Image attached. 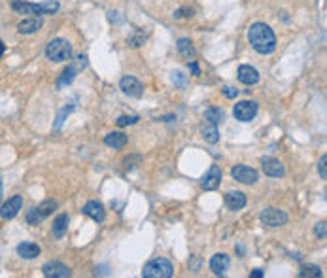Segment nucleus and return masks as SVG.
Instances as JSON below:
<instances>
[{"label":"nucleus","mask_w":327,"mask_h":278,"mask_svg":"<svg viewBox=\"0 0 327 278\" xmlns=\"http://www.w3.org/2000/svg\"><path fill=\"white\" fill-rule=\"evenodd\" d=\"M248 40L252 47L261 55H270L276 49V36L265 23H254L248 30Z\"/></svg>","instance_id":"1"},{"label":"nucleus","mask_w":327,"mask_h":278,"mask_svg":"<svg viewBox=\"0 0 327 278\" xmlns=\"http://www.w3.org/2000/svg\"><path fill=\"white\" fill-rule=\"evenodd\" d=\"M174 273V265L165 259V257H155L152 261H148L142 271L144 278H171Z\"/></svg>","instance_id":"2"},{"label":"nucleus","mask_w":327,"mask_h":278,"mask_svg":"<svg viewBox=\"0 0 327 278\" xmlns=\"http://www.w3.org/2000/svg\"><path fill=\"white\" fill-rule=\"evenodd\" d=\"M45 57L53 63H65L72 59V45L70 42L63 40V38H55L51 40L47 47H45Z\"/></svg>","instance_id":"3"},{"label":"nucleus","mask_w":327,"mask_h":278,"mask_svg":"<svg viewBox=\"0 0 327 278\" xmlns=\"http://www.w3.org/2000/svg\"><path fill=\"white\" fill-rule=\"evenodd\" d=\"M231 176L240 182V184H246V186H254L257 180H259V174H257L256 169L248 167V165H235L231 169Z\"/></svg>","instance_id":"4"},{"label":"nucleus","mask_w":327,"mask_h":278,"mask_svg":"<svg viewBox=\"0 0 327 278\" xmlns=\"http://www.w3.org/2000/svg\"><path fill=\"white\" fill-rule=\"evenodd\" d=\"M259 220L267 227H280V225L287 223V214H285L284 210H280V208H265L261 212Z\"/></svg>","instance_id":"5"},{"label":"nucleus","mask_w":327,"mask_h":278,"mask_svg":"<svg viewBox=\"0 0 327 278\" xmlns=\"http://www.w3.org/2000/svg\"><path fill=\"white\" fill-rule=\"evenodd\" d=\"M233 116L237 117L239 121H252L254 117L257 116V103L254 101H242V103H237L235 108H233Z\"/></svg>","instance_id":"6"},{"label":"nucleus","mask_w":327,"mask_h":278,"mask_svg":"<svg viewBox=\"0 0 327 278\" xmlns=\"http://www.w3.org/2000/svg\"><path fill=\"white\" fill-rule=\"evenodd\" d=\"M86 66H87V57L86 55H78V57H76V63L70 64V66L63 72V76L57 80V87H63V86L70 84L72 80H74V76H76V72H80V70L86 68Z\"/></svg>","instance_id":"7"},{"label":"nucleus","mask_w":327,"mask_h":278,"mask_svg":"<svg viewBox=\"0 0 327 278\" xmlns=\"http://www.w3.org/2000/svg\"><path fill=\"white\" fill-rule=\"evenodd\" d=\"M42 273L44 277L47 278H68L72 275V271L63 265L61 261H47V263L42 267Z\"/></svg>","instance_id":"8"},{"label":"nucleus","mask_w":327,"mask_h":278,"mask_svg":"<svg viewBox=\"0 0 327 278\" xmlns=\"http://www.w3.org/2000/svg\"><path fill=\"white\" fill-rule=\"evenodd\" d=\"M23 208V197L21 195H14L12 199H8L4 205H2V220H14L15 216L19 214V210Z\"/></svg>","instance_id":"9"},{"label":"nucleus","mask_w":327,"mask_h":278,"mask_svg":"<svg viewBox=\"0 0 327 278\" xmlns=\"http://www.w3.org/2000/svg\"><path fill=\"white\" fill-rule=\"evenodd\" d=\"M119 89H121L127 97H134V99L140 97L144 91L142 84H140L136 78H132V76H123L121 82H119Z\"/></svg>","instance_id":"10"},{"label":"nucleus","mask_w":327,"mask_h":278,"mask_svg":"<svg viewBox=\"0 0 327 278\" xmlns=\"http://www.w3.org/2000/svg\"><path fill=\"white\" fill-rule=\"evenodd\" d=\"M219 182H221V171H219L218 165H212V167L208 169V172L202 176L200 186H202L204 191H212L216 190V188H219Z\"/></svg>","instance_id":"11"},{"label":"nucleus","mask_w":327,"mask_h":278,"mask_svg":"<svg viewBox=\"0 0 327 278\" xmlns=\"http://www.w3.org/2000/svg\"><path fill=\"white\" fill-rule=\"evenodd\" d=\"M261 169H263L265 174L272 176V178H280V176L285 174L284 165L278 161V159H274V157H263L261 159Z\"/></svg>","instance_id":"12"},{"label":"nucleus","mask_w":327,"mask_h":278,"mask_svg":"<svg viewBox=\"0 0 327 278\" xmlns=\"http://www.w3.org/2000/svg\"><path fill=\"white\" fill-rule=\"evenodd\" d=\"M237 76H239V82H242L244 86H256L259 82V72L250 64H240L237 70Z\"/></svg>","instance_id":"13"},{"label":"nucleus","mask_w":327,"mask_h":278,"mask_svg":"<svg viewBox=\"0 0 327 278\" xmlns=\"http://www.w3.org/2000/svg\"><path fill=\"white\" fill-rule=\"evenodd\" d=\"M82 212H84L86 216H89L91 220L99 221V223L106 220V210H104V206L100 205L99 201H89V203H86Z\"/></svg>","instance_id":"14"},{"label":"nucleus","mask_w":327,"mask_h":278,"mask_svg":"<svg viewBox=\"0 0 327 278\" xmlns=\"http://www.w3.org/2000/svg\"><path fill=\"white\" fill-rule=\"evenodd\" d=\"M229 265H231V259H229L227 254H216L212 259H210V271H212L214 275L221 277V275H225Z\"/></svg>","instance_id":"15"},{"label":"nucleus","mask_w":327,"mask_h":278,"mask_svg":"<svg viewBox=\"0 0 327 278\" xmlns=\"http://www.w3.org/2000/svg\"><path fill=\"white\" fill-rule=\"evenodd\" d=\"M225 205L229 210H240L246 206V195L242 191H227L225 193Z\"/></svg>","instance_id":"16"},{"label":"nucleus","mask_w":327,"mask_h":278,"mask_svg":"<svg viewBox=\"0 0 327 278\" xmlns=\"http://www.w3.org/2000/svg\"><path fill=\"white\" fill-rule=\"evenodd\" d=\"M12 10L15 14H42V6L40 4H30V2H21V0H15L12 2Z\"/></svg>","instance_id":"17"},{"label":"nucleus","mask_w":327,"mask_h":278,"mask_svg":"<svg viewBox=\"0 0 327 278\" xmlns=\"http://www.w3.org/2000/svg\"><path fill=\"white\" fill-rule=\"evenodd\" d=\"M127 134L121 131H114L110 132V134H106L104 136V144L108 148H114V150H119V148H123L127 144Z\"/></svg>","instance_id":"18"},{"label":"nucleus","mask_w":327,"mask_h":278,"mask_svg":"<svg viewBox=\"0 0 327 278\" xmlns=\"http://www.w3.org/2000/svg\"><path fill=\"white\" fill-rule=\"evenodd\" d=\"M66 229H68V214H59L57 218L53 220L51 233H53L55 238H63L66 235Z\"/></svg>","instance_id":"19"},{"label":"nucleus","mask_w":327,"mask_h":278,"mask_svg":"<svg viewBox=\"0 0 327 278\" xmlns=\"http://www.w3.org/2000/svg\"><path fill=\"white\" fill-rule=\"evenodd\" d=\"M42 29V19H38V17H30V19H23L19 25H17V30L21 32V34H32V32H36V30Z\"/></svg>","instance_id":"20"},{"label":"nucleus","mask_w":327,"mask_h":278,"mask_svg":"<svg viewBox=\"0 0 327 278\" xmlns=\"http://www.w3.org/2000/svg\"><path fill=\"white\" fill-rule=\"evenodd\" d=\"M17 254L21 257H25V259H34V257L40 256V246L34 244V242H21L17 246Z\"/></svg>","instance_id":"21"},{"label":"nucleus","mask_w":327,"mask_h":278,"mask_svg":"<svg viewBox=\"0 0 327 278\" xmlns=\"http://www.w3.org/2000/svg\"><path fill=\"white\" fill-rule=\"evenodd\" d=\"M176 47H178V53L184 59H187V63H189V61H195V47H193L189 38H180V40L176 42Z\"/></svg>","instance_id":"22"},{"label":"nucleus","mask_w":327,"mask_h":278,"mask_svg":"<svg viewBox=\"0 0 327 278\" xmlns=\"http://www.w3.org/2000/svg\"><path fill=\"white\" fill-rule=\"evenodd\" d=\"M202 138L208 142V144H216L218 140H219V132H218V127L210 123V125H206V127H202Z\"/></svg>","instance_id":"23"},{"label":"nucleus","mask_w":327,"mask_h":278,"mask_svg":"<svg viewBox=\"0 0 327 278\" xmlns=\"http://www.w3.org/2000/svg\"><path fill=\"white\" fill-rule=\"evenodd\" d=\"M299 278H322V269L318 265H305L299 271Z\"/></svg>","instance_id":"24"},{"label":"nucleus","mask_w":327,"mask_h":278,"mask_svg":"<svg viewBox=\"0 0 327 278\" xmlns=\"http://www.w3.org/2000/svg\"><path fill=\"white\" fill-rule=\"evenodd\" d=\"M25 220L29 225H38L40 221L45 220V216L42 214V210L38 208V206H34V208H30L29 212H27V216H25Z\"/></svg>","instance_id":"25"},{"label":"nucleus","mask_w":327,"mask_h":278,"mask_svg":"<svg viewBox=\"0 0 327 278\" xmlns=\"http://www.w3.org/2000/svg\"><path fill=\"white\" fill-rule=\"evenodd\" d=\"M204 117L208 119V123L218 125V123H221V121H223V112H221L219 108H208V110L204 112Z\"/></svg>","instance_id":"26"},{"label":"nucleus","mask_w":327,"mask_h":278,"mask_svg":"<svg viewBox=\"0 0 327 278\" xmlns=\"http://www.w3.org/2000/svg\"><path fill=\"white\" fill-rule=\"evenodd\" d=\"M40 6H42V14L44 15L55 14V12L59 10L57 0H42V2H40Z\"/></svg>","instance_id":"27"},{"label":"nucleus","mask_w":327,"mask_h":278,"mask_svg":"<svg viewBox=\"0 0 327 278\" xmlns=\"http://www.w3.org/2000/svg\"><path fill=\"white\" fill-rule=\"evenodd\" d=\"M138 119H140L138 116H119L115 119V123L117 127H127V125H134Z\"/></svg>","instance_id":"28"},{"label":"nucleus","mask_w":327,"mask_h":278,"mask_svg":"<svg viewBox=\"0 0 327 278\" xmlns=\"http://www.w3.org/2000/svg\"><path fill=\"white\" fill-rule=\"evenodd\" d=\"M38 208L42 210V214L45 216V218H47V216H49V214H51V212L57 208V203H55V201H51V199H47V201H44L42 205H38Z\"/></svg>","instance_id":"29"},{"label":"nucleus","mask_w":327,"mask_h":278,"mask_svg":"<svg viewBox=\"0 0 327 278\" xmlns=\"http://www.w3.org/2000/svg\"><path fill=\"white\" fill-rule=\"evenodd\" d=\"M314 235H316L318 238H327V221H320V223H316V227H314Z\"/></svg>","instance_id":"30"},{"label":"nucleus","mask_w":327,"mask_h":278,"mask_svg":"<svg viewBox=\"0 0 327 278\" xmlns=\"http://www.w3.org/2000/svg\"><path fill=\"white\" fill-rule=\"evenodd\" d=\"M142 42H144L142 30H134V36H132V38H129V45H132V47H138Z\"/></svg>","instance_id":"31"},{"label":"nucleus","mask_w":327,"mask_h":278,"mask_svg":"<svg viewBox=\"0 0 327 278\" xmlns=\"http://www.w3.org/2000/svg\"><path fill=\"white\" fill-rule=\"evenodd\" d=\"M318 172H320V176H322L324 180H327V155H324V157L318 161Z\"/></svg>","instance_id":"32"},{"label":"nucleus","mask_w":327,"mask_h":278,"mask_svg":"<svg viewBox=\"0 0 327 278\" xmlns=\"http://www.w3.org/2000/svg\"><path fill=\"white\" fill-rule=\"evenodd\" d=\"M223 95H225L227 99H235V97L239 95V89L237 87H223Z\"/></svg>","instance_id":"33"},{"label":"nucleus","mask_w":327,"mask_h":278,"mask_svg":"<svg viewBox=\"0 0 327 278\" xmlns=\"http://www.w3.org/2000/svg\"><path fill=\"white\" fill-rule=\"evenodd\" d=\"M172 80H174V82H176L180 87H184V86H185V80H184V76H182V72H174V74H172Z\"/></svg>","instance_id":"34"},{"label":"nucleus","mask_w":327,"mask_h":278,"mask_svg":"<svg viewBox=\"0 0 327 278\" xmlns=\"http://www.w3.org/2000/svg\"><path fill=\"white\" fill-rule=\"evenodd\" d=\"M187 66L191 68L193 76H200V68H199V64H197V61H189V63H187Z\"/></svg>","instance_id":"35"},{"label":"nucleus","mask_w":327,"mask_h":278,"mask_svg":"<svg viewBox=\"0 0 327 278\" xmlns=\"http://www.w3.org/2000/svg\"><path fill=\"white\" fill-rule=\"evenodd\" d=\"M70 110H72V106H66V108H65V110L59 114V119H57V123H55V127H61V125H63V119H65V116H66Z\"/></svg>","instance_id":"36"},{"label":"nucleus","mask_w":327,"mask_h":278,"mask_svg":"<svg viewBox=\"0 0 327 278\" xmlns=\"http://www.w3.org/2000/svg\"><path fill=\"white\" fill-rule=\"evenodd\" d=\"M189 15H191V10L184 8V10H178V12L174 14V17H189Z\"/></svg>","instance_id":"37"},{"label":"nucleus","mask_w":327,"mask_h":278,"mask_svg":"<svg viewBox=\"0 0 327 278\" xmlns=\"http://www.w3.org/2000/svg\"><path fill=\"white\" fill-rule=\"evenodd\" d=\"M263 277V271H259V269H256L254 273H252V278H261Z\"/></svg>","instance_id":"38"}]
</instances>
